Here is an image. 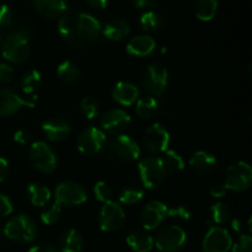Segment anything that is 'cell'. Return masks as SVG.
<instances>
[{
    "label": "cell",
    "mask_w": 252,
    "mask_h": 252,
    "mask_svg": "<svg viewBox=\"0 0 252 252\" xmlns=\"http://www.w3.org/2000/svg\"><path fill=\"white\" fill-rule=\"evenodd\" d=\"M58 31L62 38L71 46L85 47L97 41L102 27L93 15L81 10H71L61 16Z\"/></svg>",
    "instance_id": "obj_1"
},
{
    "label": "cell",
    "mask_w": 252,
    "mask_h": 252,
    "mask_svg": "<svg viewBox=\"0 0 252 252\" xmlns=\"http://www.w3.org/2000/svg\"><path fill=\"white\" fill-rule=\"evenodd\" d=\"M0 54L11 63H24L31 54L30 34L25 30H15L1 41Z\"/></svg>",
    "instance_id": "obj_2"
},
{
    "label": "cell",
    "mask_w": 252,
    "mask_h": 252,
    "mask_svg": "<svg viewBox=\"0 0 252 252\" xmlns=\"http://www.w3.org/2000/svg\"><path fill=\"white\" fill-rule=\"evenodd\" d=\"M4 234L10 240L20 244H29L37 238L38 229L29 216L17 214L5 224Z\"/></svg>",
    "instance_id": "obj_3"
},
{
    "label": "cell",
    "mask_w": 252,
    "mask_h": 252,
    "mask_svg": "<svg viewBox=\"0 0 252 252\" xmlns=\"http://www.w3.org/2000/svg\"><path fill=\"white\" fill-rule=\"evenodd\" d=\"M138 171L143 186L149 189L161 186L167 177L166 169L159 157L143 158L138 164Z\"/></svg>",
    "instance_id": "obj_4"
},
{
    "label": "cell",
    "mask_w": 252,
    "mask_h": 252,
    "mask_svg": "<svg viewBox=\"0 0 252 252\" xmlns=\"http://www.w3.org/2000/svg\"><path fill=\"white\" fill-rule=\"evenodd\" d=\"M56 203L63 207H78L88 201V192L83 185L75 181H63L54 191Z\"/></svg>",
    "instance_id": "obj_5"
},
{
    "label": "cell",
    "mask_w": 252,
    "mask_h": 252,
    "mask_svg": "<svg viewBox=\"0 0 252 252\" xmlns=\"http://www.w3.org/2000/svg\"><path fill=\"white\" fill-rule=\"evenodd\" d=\"M107 154L111 159L117 161H134L139 159L140 148L129 135L120 134L107 145Z\"/></svg>",
    "instance_id": "obj_6"
},
{
    "label": "cell",
    "mask_w": 252,
    "mask_h": 252,
    "mask_svg": "<svg viewBox=\"0 0 252 252\" xmlns=\"http://www.w3.org/2000/svg\"><path fill=\"white\" fill-rule=\"evenodd\" d=\"M142 83L148 93L153 96H160L167 88L169 73L161 64H150L143 70Z\"/></svg>",
    "instance_id": "obj_7"
},
{
    "label": "cell",
    "mask_w": 252,
    "mask_h": 252,
    "mask_svg": "<svg viewBox=\"0 0 252 252\" xmlns=\"http://www.w3.org/2000/svg\"><path fill=\"white\" fill-rule=\"evenodd\" d=\"M187 241L186 231L179 225H166L158 233L155 246L161 252H179Z\"/></svg>",
    "instance_id": "obj_8"
},
{
    "label": "cell",
    "mask_w": 252,
    "mask_h": 252,
    "mask_svg": "<svg viewBox=\"0 0 252 252\" xmlns=\"http://www.w3.org/2000/svg\"><path fill=\"white\" fill-rule=\"evenodd\" d=\"M30 161L41 172L51 174L57 169L58 160L52 147L44 142H34L30 148Z\"/></svg>",
    "instance_id": "obj_9"
},
{
    "label": "cell",
    "mask_w": 252,
    "mask_h": 252,
    "mask_svg": "<svg viewBox=\"0 0 252 252\" xmlns=\"http://www.w3.org/2000/svg\"><path fill=\"white\" fill-rule=\"evenodd\" d=\"M252 182V169L245 161H238L230 165L225 174V187L231 191L244 192L250 189Z\"/></svg>",
    "instance_id": "obj_10"
},
{
    "label": "cell",
    "mask_w": 252,
    "mask_h": 252,
    "mask_svg": "<svg viewBox=\"0 0 252 252\" xmlns=\"http://www.w3.org/2000/svg\"><path fill=\"white\" fill-rule=\"evenodd\" d=\"M107 137L103 130L97 127H89L79 134L76 147L81 154L95 155L105 149Z\"/></svg>",
    "instance_id": "obj_11"
},
{
    "label": "cell",
    "mask_w": 252,
    "mask_h": 252,
    "mask_svg": "<svg viewBox=\"0 0 252 252\" xmlns=\"http://www.w3.org/2000/svg\"><path fill=\"white\" fill-rule=\"evenodd\" d=\"M143 143L150 154H162L170 145L169 130L160 123H154L145 129Z\"/></svg>",
    "instance_id": "obj_12"
},
{
    "label": "cell",
    "mask_w": 252,
    "mask_h": 252,
    "mask_svg": "<svg viewBox=\"0 0 252 252\" xmlns=\"http://www.w3.org/2000/svg\"><path fill=\"white\" fill-rule=\"evenodd\" d=\"M126 220V213L122 206L111 201L105 203L98 213V225L102 231H117L122 228Z\"/></svg>",
    "instance_id": "obj_13"
},
{
    "label": "cell",
    "mask_w": 252,
    "mask_h": 252,
    "mask_svg": "<svg viewBox=\"0 0 252 252\" xmlns=\"http://www.w3.org/2000/svg\"><path fill=\"white\" fill-rule=\"evenodd\" d=\"M33 97L24 98L11 89H0V116L9 117L21 110L22 107H36Z\"/></svg>",
    "instance_id": "obj_14"
},
{
    "label": "cell",
    "mask_w": 252,
    "mask_h": 252,
    "mask_svg": "<svg viewBox=\"0 0 252 252\" xmlns=\"http://www.w3.org/2000/svg\"><path fill=\"white\" fill-rule=\"evenodd\" d=\"M233 246V239L226 229L221 226H213L208 230L203 239L204 252H229Z\"/></svg>",
    "instance_id": "obj_15"
},
{
    "label": "cell",
    "mask_w": 252,
    "mask_h": 252,
    "mask_svg": "<svg viewBox=\"0 0 252 252\" xmlns=\"http://www.w3.org/2000/svg\"><path fill=\"white\" fill-rule=\"evenodd\" d=\"M132 118L129 113L126 112L122 108H112L108 110L101 116L100 123L103 130L111 134H122L130 126Z\"/></svg>",
    "instance_id": "obj_16"
},
{
    "label": "cell",
    "mask_w": 252,
    "mask_h": 252,
    "mask_svg": "<svg viewBox=\"0 0 252 252\" xmlns=\"http://www.w3.org/2000/svg\"><path fill=\"white\" fill-rule=\"evenodd\" d=\"M167 206L160 201L149 202L140 212V223L145 230H154L167 217Z\"/></svg>",
    "instance_id": "obj_17"
},
{
    "label": "cell",
    "mask_w": 252,
    "mask_h": 252,
    "mask_svg": "<svg viewBox=\"0 0 252 252\" xmlns=\"http://www.w3.org/2000/svg\"><path fill=\"white\" fill-rule=\"evenodd\" d=\"M42 130L47 139L58 143L65 140L71 134V126L64 118L52 117L42 123Z\"/></svg>",
    "instance_id": "obj_18"
},
{
    "label": "cell",
    "mask_w": 252,
    "mask_h": 252,
    "mask_svg": "<svg viewBox=\"0 0 252 252\" xmlns=\"http://www.w3.org/2000/svg\"><path fill=\"white\" fill-rule=\"evenodd\" d=\"M112 97L121 106H130L139 98V89L129 81H118L113 86Z\"/></svg>",
    "instance_id": "obj_19"
},
{
    "label": "cell",
    "mask_w": 252,
    "mask_h": 252,
    "mask_svg": "<svg viewBox=\"0 0 252 252\" xmlns=\"http://www.w3.org/2000/svg\"><path fill=\"white\" fill-rule=\"evenodd\" d=\"M34 9L46 19H54L65 14L68 0H32Z\"/></svg>",
    "instance_id": "obj_20"
},
{
    "label": "cell",
    "mask_w": 252,
    "mask_h": 252,
    "mask_svg": "<svg viewBox=\"0 0 252 252\" xmlns=\"http://www.w3.org/2000/svg\"><path fill=\"white\" fill-rule=\"evenodd\" d=\"M157 48L154 38L148 34H140L134 37L127 43L126 51L133 57H148Z\"/></svg>",
    "instance_id": "obj_21"
},
{
    "label": "cell",
    "mask_w": 252,
    "mask_h": 252,
    "mask_svg": "<svg viewBox=\"0 0 252 252\" xmlns=\"http://www.w3.org/2000/svg\"><path fill=\"white\" fill-rule=\"evenodd\" d=\"M217 158L213 154L204 150H199L196 152L189 159V166L197 171L198 174H211L214 169L217 167Z\"/></svg>",
    "instance_id": "obj_22"
},
{
    "label": "cell",
    "mask_w": 252,
    "mask_h": 252,
    "mask_svg": "<svg viewBox=\"0 0 252 252\" xmlns=\"http://www.w3.org/2000/svg\"><path fill=\"white\" fill-rule=\"evenodd\" d=\"M101 33L110 41H122L130 33V26L126 20L115 19L108 21Z\"/></svg>",
    "instance_id": "obj_23"
},
{
    "label": "cell",
    "mask_w": 252,
    "mask_h": 252,
    "mask_svg": "<svg viewBox=\"0 0 252 252\" xmlns=\"http://www.w3.org/2000/svg\"><path fill=\"white\" fill-rule=\"evenodd\" d=\"M83 244V236L76 229H66L59 238L58 250L61 252H81Z\"/></svg>",
    "instance_id": "obj_24"
},
{
    "label": "cell",
    "mask_w": 252,
    "mask_h": 252,
    "mask_svg": "<svg viewBox=\"0 0 252 252\" xmlns=\"http://www.w3.org/2000/svg\"><path fill=\"white\" fill-rule=\"evenodd\" d=\"M127 244L134 252H150L154 246V240L147 231L135 230L127 236Z\"/></svg>",
    "instance_id": "obj_25"
},
{
    "label": "cell",
    "mask_w": 252,
    "mask_h": 252,
    "mask_svg": "<svg viewBox=\"0 0 252 252\" xmlns=\"http://www.w3.org/2000/svg\"><path fill=\"white\" fill-rule=\"evenodd\" d=\"M161 110L159 101L154 96H145V97L138 98L135 103V112L138 117L142 120H150Z\"/></svg>",
    "instance_id": "obj_26"
},
{
    "label": "cell",
    "mask_w": 252,
    "mask_h": 252,
    "mask_svg": "<svg viewBox=\"0 0 252 252\" xmlns=\"http://www.w3.org/2000/svg\"><path fill=\"white\" fill-rule=\"evenodd\" d=\"M57 76L65 85H74L80 80V69L75 63L70 61H64L57 68Z\"/></svg>",
    "instance_id": "obj_27"
},
{
    "label": "cell",
    "mask_w": 252,
    "mask_h": 252,
    "mask_svg": "<svg viewBox=\"0 0 252 252\" xmlns=\"http://www.w3.org/2000/svg\"><path fill=\"white\" fill-rule=\"evenodd\" d=\"M231 219V211L225 203L223 202H217L211 207L209 211V219L208 224L211 228L213 226L224 225V224L229 223Z\"/></svg>",
    "instance_id": "obj_28"
},
{
    "label": "cell",
    "mask_w": 252,
    "mask_h": 252,
    "mask_svg": "<svg viewBox=\"0 0 252 252\" xmlns=\"http://www.w3.org/2000/svg\"><path fill=\"white\" fill-rule=\"evenodd\" d=\"M51 191L48 187L41 184H31L27 187V197L33 206L44 207L51 199Z\"/></svg>",
    "instance_id": "obj_29"
},
{
    "label": "cell",
    "mask_w": 252,
    "mask_h": 252,
    "mask_svg": "<svg viewBox=\"0 0 252 252\" xmlns=\"http://www.w3.org/2000/svg\"><path fill=\"white\" fill-rule=\"evenodd\" d=\"M218 11V0H197L194 12L201 21H211L216 17Z\"/></svg>",
    "instance_id": "obj_30"
},
{
    "label": "cell",
    "mask_w": 252,
    "mask_h": 252,
    "mask_svg": "<svg viewBox=\"0 0 252 252\" xmlns=\"http://www.w3.org/2000/svg\"><path fill=\"white\" fill-rule=\"evenodd\" d=\"M144 198V189L138 185H127L123 187L118 194V199L122 204L132 206V204L139 203Z\"/></svg>",
    "instance_id": "obj_31"
},
{
    "label": "cell",
    "mask_w": 252,
    "mask_h": 252,
    "mask_svg": "<svg viewBox=\"0 0 252 252\" xmlns=\"http://www.w3.org/2000/svg\"><path fill=\"white\" fill-rule=\"evenodd\" d=\"M161 160L162 165L166 169L167 174L169 172H177L185 169V160L181 155L175 150H166L162 153L161 157H159Z\"/></svg>",
    "instance_id": "obj_32"
},
{
    "label": "cell",
    "mask_w": 252,
    "mask_h": 252,
    "mask_svg": "<svg viewBox=\"0 0 252 252\" xmlns=\"http://www.w3.org/2000/svg\"><path fill=\"white\" fill-rule=\"evenodd\" d=\"M42 84V75L38 70H30L21 78L20 85L26 95H31Z\"/></svg>",
    "instance_id": "obj_33"
},
{
    "label": "cell",
    "mask_w": 252,
    "mask_h": 252,
    "mask_svg": "<svg viewBox=\"0 0 252 252\" xmlns=\"http://www.w3.org/2000/svg\"><path fill=\"white\" fill-rule=\"evenodd\" d=\"M164 21L162 17L155 11H145L140 15L139 25L144 31H154V30L160 29Z\"/></svg>",
    "instance_id": "obj_34"
},
{
    "label": "cell",
    "mask_w": 252,
    "mask_h": 252,
    "mask_svg": "<svg viewBox=\"0 0 252 252\" xmlns=\"http://www.w3.org/2000/svg\"><path fill=\"white\" fill-rule=\"evenodd\" d=\"M80 110L88 120H94L100 113V105L95 98L86 96L80 101Z\"/></svg>",
    "instance_id": "obj_35"
},
{
    "label": "cell",
    "mask_w": 252,
    "mask_h": 252,
    "mask_svg": "<svg viewBox=\"0 0 252 252\" xmlns=\"http://www.w3.org/2000/svg\"><path fill=\"white\" fill-rule=\"evenodd\" d=\"M94 194H95V198L97 199L101 203H108V202L112 201L113 191L112 187L105 181H98L96 182L95 186H94Z\"/></svg>",
    "instance_id": "obj_36"
},
{
    "label": "cell",
    "mask_w": 252,
    "mask_h": 252,
    "mask_svg": "<svg viewBox=\"0 0 252 252\" xmlns=\"http://www.w3.org/2000/svg\"><path fill=\"white\" fill-rule=\"evenodd\" d=\"M62 216V207L59 204L54 203L41 213V221L46 225H53L58 223Z\"/></svg>",
    "instance_id": "obj_37"
},
{
    "label": "cell",
    "mask_w": 252,
    "mask_h": 252,
    "mask_svg": "<svg viewBox=\"0 0 252 252\" xmlns=\"http://www.w3.org/2000/svg\"><path fill=\"white\" fill-rule=\"evenodd\" d=\"M167 217L179 221H189L191 218V211L185 206H176L167 209Z\"/></svg>",
    "instance_id": "obj_38"
},
{
    "label": "cell",
    "mask_w": 252,
    "mask_h": 252,
    "mask_svg": "<svg viewBox=\"0 0 252 252\" xmlns=\"http://www.w3.org/2000/svg\"><path fill=\"white\" fill-rule=\"evenodd\" d=\"M233 252H252V238L250 235H241L239 240L231 246Z\"/></svg>",
    "instance_id": "obj_39"
},
{
    "label": "cell",
    "mask_w": 252,
    "mask_h": 252,
    "mask_svg": "<svg viewBox=\"0 0 252 252\" xmlns=\"http://www.w3.org/2000/svg\"><path fill=\"white\" fill-rule=\"evenodd\" d=\"M14 15H12L11 9L7 5H0V29H7L11 26Z\"/></svg>",
    "instance_id": "obj_40"
},
{
    "label": "cell",
    "mask_w": 252,
    "mask_h": 252,
    "mask_svg": "<svg viewBox=\"0 0 252 252\" xmlns=\"http://www.w3.org/2000/svg\"><path fill=\"white\" fill-rule=\"evenodd\" d=\"M15 70L6 63H0V84H7L14 79Z\"/></svg>",
    "instance_id": "obj_41"
},
{
    "label": "cell",
    "mask_w": 252,
    "mask_h": 252,
    "mask_svg": "<svg viewBox=\"0 0 252 252\" xmlns=\"http://www.w3.org/2000/svg\"><path fill=\"white\" fill-rule=\"evenodd\" d=\"M14 211L12 202L6 194L0 193V217H9Z\"/></svg>",
    "instance_id": "obj_42"
},
{
    "label": "cell",
    "mask_w": 252,
    "mask_h": 252,
    "mask_svg": "<svg viewBox=\"0 0 252 252\" xmlns=\"http://www.w3.org/2000/svg\"><path fill=\"white\" fill-rule=\"evenodd\" d=\"M14 140L21 145H27L32 142V134L27 129H19L15 132Z\"/></svg>",
    "instance_id": "obj_43"
},
{
    "label": "cell",
    "mask_w": 252,
    "mask_h": 252,
    "mask_svg": "<svg viewBox=\"0 0 252 252\" xmlns=\"http://www.w3.org/2000/svg\"><path fill=\"white\" fill-rule=\"evenodd\" d=\"M209 192H211V196L214 197V198H221V197H224L226 194L228 189H226L224 184L218 182V184L213 185V186L211 187V191Z\"/></svg>",
    "instance_id": "obj_44"
},
{
    "label": "cell",
    "mask_w": 252,
    "mask_h": 252,
    "mask_svg": "<svg viewBox=\"0 0 252 252\" xmlns=\"http://www.w3.org/2000/svg\"><path fill=\"white\" fill-rule=\"evenodd\" d=\"M29 252H61L52 244H39V245L32 246Z\"/></svg>",
    "instance_id": "obj_45"
},
{
    "label": "cell",
    "mask_w": 252,
    "mask_h": 252,
    "mask_svg": "<svg viewBox=\"0 0 252 252\" xmlns=\"http://www.w3.org/2000/svg\"><path fill=\"white\" fill-rule=\"evenodd\" d=\"M159 0H132L134 6L139 7V9H152L158 4Z\"/></svg>",
    "instance_id": "obj_46"
},
{
    "label": "cell",
    "mask_w": 252,
    "mask_h": 252,
    "mask_svg": "<svg viewBox=\"0 0 252 252\" xmlns=\"http://www.w3.org/2000/svg\"><path fill=\"white\" fill-rule=\"evenodd\" d=\"M9 161L6 159H4V158L0 157V182H2L6 179L7 175H9Z\"/></svg>",
    "instance_id": "obj_47"
},
{
    "label": "cell",
    "mask_w": 252,
    "mask_h": 252,
    "mask_svg": "<svg viewBox=\"0 0 252 252\" xmlns=\"http://www.w3.org/2000/svg\"><path fill=\"white\" fill-rule=\"evenodd\" d=\"M85 1L88 2L89 6H91L93 9L102 10V9H106L108 0H85Z\"/></svg>",
    "instance_id": "obj_48"
},
{
    "label": "cell",
    "mask_w": 252,
    "mask_h": 252,
    "mask_svg": "<svg viewBox=\"0 0 252 252\" xmlns=\"http://www.w3.org/2000/svg\"><path fill=\"white\" fill-rule=\"evenodd\" d=\"M230 224H231V228L235 233H243L244 228H245V224L244 221L241 220L240 218H234L230 219Z\"/></svg>",
    "instance_id": "obj_49"
},
{
    "label": "cell",
    "mask_w": 252,
    "mask_h": 252,
    "mask_svg": "<svg viewBox=\"0 0 252 252\" xmlns=\"http://www.w3.org/2000/svg\"><path fill=\"white\" fill-rule=\"evenodd\" d=\"M0 236H1V229H0Z\"/></svg>",
    "instance_id": "obj_50"
},
{
    "label": "cell",
    "mask_w": 252,
    "mask_h": 252,
    "mask_svg": "<svg viewBox=\"0 0 252 252\" xmlns=\"http://www.w3.org/2000/svg\"><path fill=\"white\" fill-rule=\"evenodd\" d=\"M0 42H1V37H0Z\"/></svg>",
    "instance_id": "obj_51"
},
{
    "label": "cell",
    "mask_w": 252,
    "mask_h": 252,
    "mask_svg": "<svg viewBox=\"0 0 252 252\" xmlns=\"http://www.w3.org/2000/svg\"><path fill=\"white\" fill-rule=\"evenodd\" d=\"M0 56H1V54H0Z\"/></svg>",
    "instance_id": "obj_52"
}]
</instances>
